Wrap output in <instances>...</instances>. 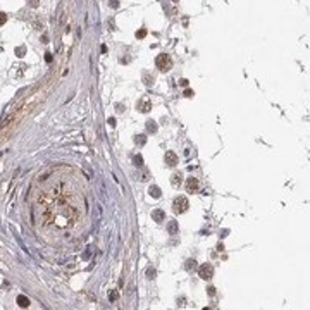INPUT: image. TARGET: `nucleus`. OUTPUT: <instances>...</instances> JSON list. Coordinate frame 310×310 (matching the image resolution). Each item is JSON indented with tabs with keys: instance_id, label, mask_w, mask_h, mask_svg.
I'll list each match as a JSON object with an SVG mask.
<instances>
[{
	"instance_id": "12",
	"label": "nucleus",
	"mask_w": 310,
	"mask_h": 310,
	"mask_svg": "<svg viewBox=\"0 0 310 310\" xmlns=\"http://www.w3.org/2000/svg\"><path fill=\"white\" fill-rule=\"evenodd\" d=\"M157 122L155 121H146V131L148 133H157Z\"/></svg>"
},
{
	"instance_id": "6",
	"label": "nucleus",
	"mask_w": 310,
	"mask_h": 310,
	"mask_svg": "<svg viewBox=\"0 0 310 310\" xmlns=\"http://www.w3.org/2000/svg\"><path fill=\"white\" fill-rule=\"evenodd\" d=\"M177 155L174 153V152H166V155H164V162H166V166L167 167H176L177 166Z\"/></svg>"
},
{
	"instance_id": "28",
	"label": "nucleus",
	"mask_w": 310,
	"mask_h": 310,
	"mask_svg": "<svg viewBox=\"0 0 310 310\" xmlns=\"http://www.w3.org/2000/svg\"><path fill=\"white\" fill-rule=\"evenodd\" d=\"M109 124L114 128V126H115V119H114V117H110V119H109Z\"/></svg>"
},
{
	"instance_id": "22",
	"label": "nucleus",
	"mask_w": 310,
	"mask_h": 310,
	"mask_svg": "<svg viewBox=\"0 0 310 310\" xmlns=\"http://www.w3.org/2000/svg\"><path fill=\"white\" fill-rule=\"evenodd\" d=\"M45 60H47L48 64H50V62L54 60V57H52V54H50V52H47V54H45Z\"/></svg>"
},
{
	"instance_id": "18",
	"label": "nucleus",
	"mask_w": 310,
	"mask_h": 310,
	"mask_svg": "<svg viewBox=\"0 0 310 310\" xmlns=\"http://www.w3.org/2000/svg\"><path fill=\"white\" fill-rule=\"evenodd\" d=\"M146 277H148V279H153V277H155V269L148 267V269H146Z\"/></svg>"
},
{
	"instance_id": "19",
	"label": "nucleus",
	"mask_w": 310,
	"mask_h": 310,
	"mask_svg": "<svg viewBox=\"0 0 310 310\" xmlns=\"http://www.w3.org/2000/svg\"><path fill=\"white\" fill-rule=\"evenodd\" d=\"M28 5L33 7V9H36V7L40 5V0H28Z\"/></svg>"
},
{
	"instance_id": "23",
	"label": "nucleus",
	"mask_w": 310,
	"mask_h": 310,
	"mask_svg": "<svg viewBox=\"0 0 310 310\" xmlns=\"http://www.w3.org/2000/svg\"><path fill=\"white\" fill-rule=\"evenodd\" d=\"M207 293H208L210 296H214V295H215V288H214V286H208V288H207Z\"/></svg>"
},
{
	"instance_id": "26",
	"label": "nucleus",
	"mask_w": 310,
	"mask_h": 310,
	"mask_svg": "<svg viewBox=\"0 0 310 310\" xmlns=\"http://www.w3.org/2000/svg\"><path fill=\"white\" fill-rule=\"evenodd\" d=\"M179 85L181 86H188V79H179Z\"/></svg>"
},
{
	"instance_id": "2",
	"label": "nucleus",
	"mask_w": 310,
	"mask_h": 310,
	"mask_svg": "<svg viewBox=\"0 0 310 310\" xmlns=\"http://www.w3.org/2000/svg\"><path fill=\"white\" fill-rule=\"evenodd\" d=\"M188 207H190V202H188L186 197H176L174 202H172V210H174L176 214H183V212H186Z\"/></svg>"
},
{
	"instance_id": "7",
	"label": "nucleus",
	"mask_w": 310,
	"mask_h": 310,
	"mask_svg": "<svg viewBox=\"0 0 310 310\" xmlns=\"http://www.w3.org/2000/svg\"><path fill=\"white\" fill-rule=\"evenodd\" d=\"M152 219L155 222H162V221H166V212L162 208H155V210H152Z\"/></svg>"
},
{
	"instance_id": "9",
	"label": "nucleus",
	"mask_w": 310,
	"mask_h": 310,
	"mask_svg": "<svg viewBox=\"0 0 310 310\" xmlns=\"http://www.w3.org/2000/svg\"><path fill=\"white\" fill-rule=\"evenodd\" d=\"M167 233H169V234H177V233H179V224H177V221H169V222H167Z\"/></svg>"
},
{
	"instance_id": "29",
	"label": "nucleus",
	"mask_w": 310,
	"mask_h": 310,
	"mask_svg": "<svg viewBox=\"0 0 310 310\" xmlns=\"http://www.w3.org/2000/svg\"><path fill=\"white\" fill-rule=\"evenodd\" d=\"M191 95H193V91H191V90H186V91H184V97H191Z\"/></svg>"
},
{
	"instance_id": "11",
	"label": "nucleus",
	"mask_w": 310,
	"mask_h": 310,
	"mask_svg": "<svg viewBox=\"0 0 310 310\" xmlns=\"http://www.w3.org/2000/svg\"><path fill=\"white\" fill-rule=\"evenodd\" d=\"M181 181H183V174H181V172H176V174H172L171 176V184L172 186H179Z\"/></svg>"
},
{
	"instance_id": "21",
	"label": "nucleus",
	"mask_w": 310,
	"mask_h": 310,
	"mask_svg": "<svg viewBox=\"0 0 310 310\" xmlns=\"http://www.w3.org/2000/svg\"><path fill=\"white\" fill-rule=\"evenodd\" d=\"M146 36V30H140L136 31V38H145Z\"/></svg>"
},
{
	"instance_id": "15",
	"label": "nucleus",
	"mask_w": 310,
	"mask_h": 310,
	"mask_svg": "<svg viewBox=\"0 0 310 310\" xmlns=\"http://www.w3.org/2000/svg\"><path fill=\"white\" fill-rule=\"evenodd\" d=\"M109 300H110V302H117V300H119V293H117L115 289H112V291L109 293Z\"/></svg>"
},
{
	"instance_id": "13",
	"label": "nucleus",
	"mask_w": 310,
	"mask_h": 310,
	"mask_svg": "<svg viewBox=\"0 0 310 310\" xmlns=\"http://www.w3.org/2000/svg\"><path fill=\"white\" fill-rule=\"evenodd\" d=\"M195 267H197V260H195V258L186 260V264H184V269H186V271H193Z\"/></svg>"
},
{
	"instance_id": "14",
	"label": "nucleus",
	"mask_w": 310,
	"mask_h": 310,
	"mask_svg": "<svg viewBox=\"0 0 310 310\" xmlns=\"http://www.w3.org/2000/svg\"><path fill=\"white\" fill-rule=\"evenodd\" d=\"M135 143L140 145V146H143V145L146 143V136H145V135H138V136H135Z\"/></svg>"
},
{
	"instance_id": "24",
	"label": "nucleus",
	"mask_w": 310,
	"mask_h": 310,
	"mask_svg": "<svg viewBox=\"0 0 310 310\" xmlns=\"http://www.w3.org/2000/svg\"><path fill=\"white\" fill-rule=\"evenodd\" d=\"M109 5H110V7H114V9H117V7H119V2H117V0H110V2H109Z\"/></svg>"
},
{
	"instance_id": "5",
	"label": "nucleus",
	"mask_w": 310,
	"mask_h": 310,
	"mask_svg": "<svg viewBox=\"0 0 310 310\" xmlns=\"http://www.w3.org/2000/svg\"><path fill=\"white\" fill-rule=\"evenodd\" d=\"M198 188H200V183H198V179L197 177H188L186 179V191L188 193H195V191H198Z\"/></svg>"
},
{
	"instance_id": "17",
	"label": "nucleus",
	"mask_w": 310,
	"mask_h": 310,
	"mask_svg": "<svg viewBox=\"0 0 310 310\" xmlns=\"http://www.w3.org/2000/svg\"><path fill=\"white\" fill-rule=\"evenodd\" d=\"M14 238H16V240H17V243H19V245H21V248H23V250H24V252H28V248H26V246H24V243H23V240H21V238H19V234H17V233H14Z\"/></svg>"
},
{
	"instance_id": "25",
	"label": "nucleus",
	"mask_w": 310,
	"mask_h": 310,
	"mask_svg": "<svg viewBox=\"0 0 310 310\" xmlns=\"http://www.w3.org/2000/svg\"><path fill=\"white\" fill-rule=\"evenodd\" d=\"M145 79H146V85L150 86V85H153V78H148V76H145Z\"/></svg>"
},
{
	"instance_id": "1",
	"label": "nucleus",
	"mask_w": 310,
	"mask_h": 310,
	"mask_svg": "<svg viewBox=\"0 0 310 310\" xmlns=\"http://www.w3.org/2000/svg\"><path fill=\"white\" fill-rule=\"evenodd\" d=\"M155 66L160 69V71H169L172 67V59L171 55H167V54H159L157 55V59H155Z\"/></svg>"
},
{
	"instance_id": "4",
	"label": "nucleus",
	"mask_w": 310,
	"mask_h": 310,
	"mask_svg": "<svg viewBox=\"0 0 310 310\" xmlns=\"http://www.w3.org/2000/svg\"><path fill=\"white\" fill-rule=\"evenodd\" d=\"M198 276L202 277V279H212L214 277V267H212V264H203V265H200L198 267Z\"/></svg>"
},
{
	"instance_id": "16",
	"label": "nucleus",
	"mask_w": 310,
	"mask_h": 310,
	"mask_svg": "<svg viewBox=\"0 0 310 310\" xmlns=\"http://www.w3.org/2000/svg\"><path fill=\"white\" fill-rule=\"evenodd\" d=\"M135 164H136L138 167H143V157L138 153V155H135Z\"/></svg>"
},
{
	"instance_id": "30",
	"label": "nucleus",
	"mask_w": 310,
	"mask_h": 310,
	"mask_svg": "<svg viewBox=\"0 0 310 310\" xmlns=\"http://www.w3.org/2000/svg\"><path fill=\"white\" fill-rule=\"evenodd\" d=\"M174 2H177V0H174Z\"/></svg>"
},
{
	"instance_id": "3",
	"label": "nucleus",
	"mask_w": 310,
	"mask_h": 310,
	"mask_svg": "<svg viewBox=\"0 0 310 310\" xmlns=\"http://www.w3.org/2000/svg\"><path fill=\"white\" fill-rule=\"evenodd\" d=\"M136 110L138 112H141V114L150 112V110H152V100H150L148 97H141V98L136 102Z\"/></svg>"
},
{
	"instance_id": "20",
	"label": "nucleus",
	"mask_w": 310,
	"mask_h": 310,
	"mask_svg": "<svg viewBox=\"0 0 310 310\" xmlns=\"http://www.w3.org/2000/svg\"><path fill=\"white\" fill-rule=\"evenodd\" d=\"M5 23H7V14H5V12H0V26L5 24Z\"/></svg>"
},
{
	"instance_id": "27",
	"label": "nucleus",
	"mask_w": 310,
	"mask_h": 310,
	"mask_svg": "<svg viewBox=\"0 0 310 310\" xmlns=\"http://www.w3.org/2000/svg\"><path fill=\"white\" fill-rule=\"evenodd\" d=\"M90 253H91V250H90V248H88V250H86V253H85V255H83V258H85V260H88V257H90Z\"/></svg>"
},
{
	"instance_id": "8",
	"label": "nucleus",
	"mask_w": 310,
	"mask_h": 310,
	"mask_svg": "<svg viewBox=\"0 0 310 310\" xmlns=\"http://www.w3.org/2000/svg\"><path fill=\"white\" fill-rule=\"evenodd\" d=\"M16 302H17V305H19L21 309H28V307H30V303H31V302H30V298H28V296H24V295H19V296L16 298Z\"/></svg>"
},
{
	"instance_id": "10",
	"label": "nucleus",
	"mask_w": 310,
	"mask_h": 310,
	"mask_svg": "<svg viewBox=\"0 0 310 310\" xmlns=\"http://www.w3.org/2000/svg\"><path fill=\"white\" fill-rule=\"evenodd\" d=\"M148 195H150L152 198H160L162 191H160V188H159L157 184H152V186L148 188Z\"/></svg>"
}]
</instances>
